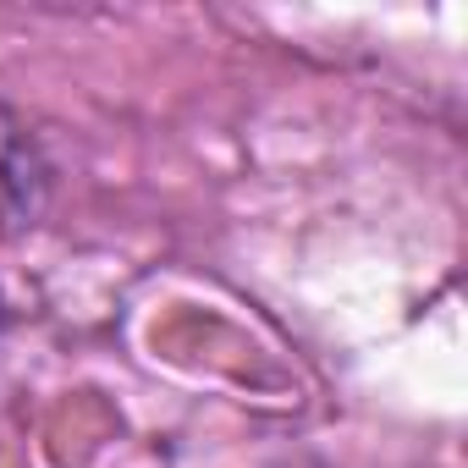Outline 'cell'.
<instances>
[{"label":"cell","instance_id":"cell-1","mask_svg":"<svg viewBox=\"0 0 468 468\" xmlns=\"http://www.w3.org/2000/svg\"><path fill=\"white\" fill-rule=\"evenodd\" d=\"M50 193V160L28 122L0 100V231H17L39 215Z\"/></svg>","mask_w":468,"mask_h":468}]
</instances>
